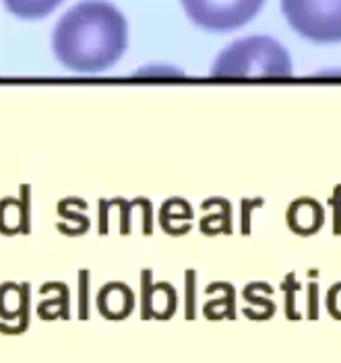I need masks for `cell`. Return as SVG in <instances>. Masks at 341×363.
I'll return each mask as SVG.
<instances>
[{
  "mask_svg": "<svg viewBox=\"0 0 341 363\" xmlns=\"http://www.w3.org/2000/svg\"><path fill=\"white\" fill-rule=\"evenodd\" d=\"M97 308L108 320H124L135 308V297L124 283H108L97 294Z\"/></svg>",
  "mask_w": 341,
  "mask_h": 363,
  "instance_id": "obj_5",
  "label": "cell"
},
{
  "mask_svg": "<svg viewBox=\"0 0 341 363\" xmlns=\"http://www.w3.org/2000/svg\"><path fill=\"white\" fill-rule=\"evenodd\" d=\"M126 44V19L106 0L75 4L52 33V50L58 62L81 74H95L114 67L122 58Z\"/></svg>",
  "mask_w": 341,
  "mask_h": 363,
  "instance_id": "obj_1",
  "label": "cell"
},
{
  "mask_svg": "<svg viewBox=\"0 0 341 363\" xmlns=\"http://www.w3.org/2000/svg\"><path fill=\"white\" fill-rule=\"evenodd\" d=\"M288 221L294 231L298 233H313L317 231L320 223H323V211L317 203L313 201H300V203L292 204Z\"/></svg>",
  "mask_w": 341,
  "mask_h": 363,
  "instance_id": "obj_7",
  "label": "cell"
},
{
  "mask_svg": "<svg viewBox=\"0 0 341 363\" xmlns=\"http://www.w3.org/2000/svg\"><path fill=\"white\" fill-rule=\"evenodd\" d=\"M27 208L15 199H4L0 203V231L6 235L27 229Z\"/></svg>",
  "mask_w": 341,
  "mask_h": 363,
  "instance_id": "obj_10",
  "label": "cell"
},
{
  "mask_svg": "<svg viewBox=\"0 0 341 363\" xmlns=\"http://www.w3.org/2000/svg\"><path fill=\"white\" fill-rule=\"evenodd\" d=\"M87 272H81V318H87Z\"/></svg>",
  "mask_w": 341,
  "mask_h": 363,
  "instance_id": "obj_11",
  "label": "cell"
},
{
  "mask_svg": "<svg viewBox=\"0 0 341 363\" xmlns=\"http://www.w3.org/2000/svg\"><path fill=\"white\" fill-rule=\"evenodd\" d=\"M6 11L21 19H44L63 0H2Z\"/></svg>",
  "mask_w": 341,
  "mask_h": 363,
  "instance_id": "obj_9",
  "label": "cell"
},
{
  "mask_svg": "<svg viewBox=\"0 0 341 363\" xmlns=\"http://www.w3.org/2000/svg\"><path fill=\"white\" fill-rule=\"evenodd\" d=\"M292 29L315 44L341 42V0H281Z\"/></svg>",
  "mask_w": 341,
  "mask_h": 363,
  "instance_id": "obj_3",
  "label": "cell"
},
{
  "mask_svg": "<svg viewBox=\"0 0 341 363\" xmlns=\"http://www.w3.org/2000/svg\"><path fill=\"white\" fill-rule=\"evenodd\" d=\"M186 17L207 31L226 33L252 21L265 0H180Z\"/></svg>",
  "mask_w": 341,
  "mask_h": 363,
  "instance_id": "obj_4",
  "label": "cell"
},
{
  "mask_svg": "<svg viewBox=\"0 0 341 363\" xmlns=\"http://www.w3.org/2000/svg\"><path fill=\"white\" fill-rule=\"evenodd\" d=\"M174 310H176V291L172 289V285H168V283L151 285V295H149L147 310H145L143 318L166 320L174 314Z\"/></svg>",
  "mask_w": 341,
  "mask_h": 363,
  "instance_id": "obj_8",
  "label": "cell"
},
{
  "mask_svg": "<svg viewBox=\"0 0 341 363\" xmlns=\"http://www.w3.org/2000/svg\"><path fill=\"white\" fill-rule=\"evenodd\" d=\"M27 312H29V285H15L4 283L0 287V316L4 320H21L17 333H23L27 326Z\"/></svg>",
  "mask_w": 341,
  "mask_h": 363,
  "instance_id": "obj_6",
  "label": "cell"
},
{
  "mask_svg": "<svg viewBox=\"0 0 341 363\" xmlns=\"http://www.w3.org/2000/svg\"><path fill=\"white\" fill-rule=\"evenodd\" d=\"M292 74L288 50L273 38L238 40L215 58L211 77L217 79H286Z\"/></svg>",
  "mask_w": 341,
  "mask_h": 363,
  "instance_id": "obj_2",
  "label": "cell"
}]
</instances>
